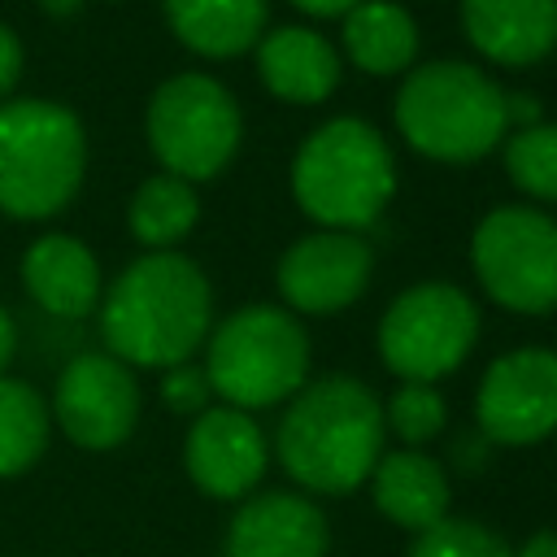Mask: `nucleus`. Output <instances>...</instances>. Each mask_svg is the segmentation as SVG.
I'll return each mask as SVG.
<instances>
[{
  "label": "nucleus",
  "mask_w": 557,
  "mask_h": 557,
  "mask_svg": "<svg viewBox=\"0 0 557 557\" xmlns=\"http://www.w3.org/2000/svg\"><path fill=\"white\" fill-rule=\"evenodd\" d=\"M383 400L352 374L309 379L283 409L274 457L305 496L357 492L383 448Z\"/></svg>",
  "instance_id": "obj_2"
},
{
  "label": "nucleus",
  "mask_w": 557,
  "mask_h": 557,
  "mask_svg": "<svg viewBox=\"0 0 557 557\" xmlns=\"http://www.w3.org/2000/svg\"><path fill=\"white\" fill-rule=\"evenodd\" d=\"M513 557H557V531H553V527H544V531L527 535V540L513 548Z\"/></svg>",
  "instance_id": "obj_28"
},
{
  "label": "nucleus",
  "mask_w": 557,
  "mask_h": 557,
  "mask_svg": "<svg viewBox=\"0 0 557 557\" xmlns=\"http://www.w3.org/2000/svg\"><path fill=\"white\" fill-rule=\"evenodd\" d=\"M52 435V413L48 400L13 374H0V479L26 474Z\"/></svg>",
  "instance_id": "obj_22"
},
{
  "label": "nucleus",
  "mask_w": 557,
  "mask_h": 557,
  "mask_svg": "<svg viewBox=\"0 0 557 557\" xmlns=\"http://www.w3.org/2000/svg\"><path fill=\"white\" fill-rule=\"evenodd\" d=\"M370 496H374V509L418 535L426 527H435L440 518H448V500H453V483H448V470L440 457H431L426 448H392L374 461L370 470Z\"/></svg>",
  "instance_id": "obj_18"
},
{
  "label": "nucleus",
  "mask_w": 557,
  "mask_h": 557,
  "mask_svg": "<svg viewBox=\"0 0 557 557\" xmlns=\"http://www.w3.org/2000/svg\"><path fill=\"white\" fill-rule=\"evenodd\" d=\"M17 78H22V39L13 26L0 22V100L17 87Z\"/></svg>",
  "instance_id": "obj_27"
},
{
  "label": "nucleus",
  "mask_w": 557,
  "mask_h": 557,
  "mask_svg": "<svg viewBox=\"0 0 557 557\" xmlns=\"http://www.w3.org/2000/svg\"><path fill=\"white\" fill-rule=\"evenodd\" d=\"M200 222V191L174 174H152L126 205V226L148 252H174Z\"/></svg>",
  "instance_id": "obj_21"
},
{
  "label": "nucleus",
  "mask_w": 557,
  "mask_h": 557,
  "mask_svg": "<svg viewBox=\"0 0 557 557\" xmlns=\"http://www.w3.org/2000/svg\"><path fill=\"white\" fill-rule=\"evenodd\" d=\"M87 131L74 109L39 96L0 104V213L57 218L83 187Z\"/></svg>",
  "instance_id": "obj_5"
},
{
  "label": "nucleus",
  "mask_w": 557,
  "mask_h": 557,
  "mask_svg": "<svg viewBox=\"0 0 557 557\" xmlns=\"http://www.w3.org/2000/svg\"><path fill=\"white\" fill-rule=\"evenodd\" d=\"M331 522L305 492H252L235 505L222 557H326Z\"/></svg>",
  "instance_id": "obj_14"
},
{
  "label": "nucleus",
  "mask_w": 557,
  "mask_h": 557,
  "mask_svg": "<svg viewBox=\"0 0 557 557\" xmlns=\"http://www.w3.org/2000/svg\"><path fill=\"white\" fill-rule=\"evenodd\" d=\"M339 57L361 74L387 78L418 65V22L396 0H361L339 17Z\"/></svg>",
  "instance_id": "obj_20"
},
{
  "label": "nucleus",
  "mask_w": 557,
  "mask_h": 557,
  "mask_svg": "<svg viewBox=\"0 0 557 557\" xmlns=\"http://www.w3.org/2000/svg\"><path fill=\"white\" fill-rule=\"evenodd\" d=\"M292 9H300L305 17H344L352 4H361V0H287Z\"/></svg>",
  "instance_id": "obj_29"
},
{
  "label": "nucleus",
  "mask_w": 557,
  "mask_h": 557,
  "mask_svg": "<svg viewBox=\"0 0 557 557\" xmlns=\"http://www.w3.org/2000/svg\"><path fill=\"white\" fill-rule=\"evenodd\" d=\"M22 283L44 313L65 318V322L96 313L100 292H104L96 252L65 231H48L30 239V248L22 252Z\"/></svg>",
  "instance_id": "obj_17"
},
{
  "label": "nucleus",
  "mask_w": 557,
  "mask_h": 557,
  "mask_svg": "<svg viewBox=\"0 0 557 557\" xmlns=\"http://www.w3.org/2000/svg\"><path fill=\"white\" fill-rule=\"evenodd\" d=\"M161 13L174 39L205 61L244 57L270 30V0H161Z\"/></svg>",
  "instance_id": "obj_19"
},
{
  "label": "nucleus",
  "mask_w": 557,
  "mask_h": 557,
  "mask_svg": "<svg viewBox=\"0 0 557 557\" xmlns=\"http://www.w3.org/2000/svg\"><path fill=\"white\" fill-rule=\"evenodd\" d=\"M309 331L283 305H244L213 322L205 339V374L222 405L257 413L287 405L309 383Z\"/></svg>",
  "instance_id": "obj_6"
},
{
  "label": "nucleus",
  "mask_w": 557,
  "mask_h": 557,
  "mask_svg": "<svg viewBox=\"0 0 557 557\" xmlns=\"http://www.w3.org/2000/svg\"><path fill=\"white\" fill-rule=\"evenodd\" d=\"M183 470L213 500H244L270 470V440L252 413L209 405L183 435Z\"/></svg>",
  "instance_id": "obj_13"
},
{
  "label": "nucleus",
  "mask_w": 557,
  "mask_h": 557,
  "mask_svg": "<svg viewBox=\"0 0 557 557\" xmlns=\"http://www.w3.org/2000/svg\"><path fill=\"white\" fill-rule=\"evenodd\" d=\"M383 426L405 448H426L448 431V400L435 383H400L383 400Z\"/></svg>",
  "instance_id": "obj_24"
},
{
  "label": "nucleus",
  "mask_w": 557,
  "mask_h": 557,
  "mask_svg": "<svg viewBox=\"0 0 557 557\" xmlns=\"http://www.w3.org/2000/svg\"><path fill=\"white\" fill-rule=\"evenodd\" d=\"M13 352H17V326H13L9 309L0 305V374H9V361H13Z\"/></svg>",
  "instance_id": "obj_30"
},
{
  "label": "nucleus",
  "mask_w": 557,
  "mask_h": 557,
  "mask_svg": "<svg viewBox=\"0 0 557 557\" xmlns=\"http://www.w3.org/2000/svg\"><path fill=\"white\" fill-rule=\"evenodd\" d=\"M374 278V248L357 231H309L292 239L274 265L283 309L331 318L366 296Z\"/></svg>",
  "instance_id": "obj_12"
},
{
  "label": "nucleus",
  "mask_w": 557,
  "mask_h": 557,
  "mask_svg": "<svg viewBox=\"0 0 557 557\" xmlns=\"http://www.w3.org/2000/svg\"><path fill=\"white\" fill-rule=\"evenodd\" d=\"M257 57V78L261 87L283 100V104H296V109H309V104H322L335 96L339 78H344V57L339 48L313 30V26H274L257 39L252 48Z\"/></svg>",
  "instance_id": "obj_15"
},
{
  "label": "nucleus",
  "mask_w": 557,
  "mask_h": 557,
  "mask_svg": "<svg viewBox=\"0 0 557 557\" xmlns=\"http://www.w3.org/2000/svg\"><path fill=\"white\" fill-rule=\"evenodd\" d=\"M405 557H513V544L479 522V518H440L435 527L418 531L405 548Z\"/></svg>",
  "instance_id": "obj_25"
},
{
  "label": "nucleus",
  "mask_w": 557,
  "mask_h": 557,
  "mask_svg": "<svg viewBox=\"0 0 557 557\" xmlns=\"http://www.w3.org/2000/svg\"><path fill=\"white\" fill-rule=\"evenodd\" d=\"M139 405V379L131 366L109 352H78L57 374L48 413L70 444L87 453H109L131 440Z\"/></svg>",
  "instance_id": "obj_11"
},
{
  "label": "nucleus",
  "mask_w": 557,
  "mask_h": 557,
  "mask_svg": "<svg viewBox=\"0 0 557 557\" xmlns=\"http://www.w3.org/2000/svg\"><path fill=\"white\" fill-rule=\"evenodd\" d=\"M509 183L535 205H557V122L513 126L500 144Z\"/></svg>",
  "instance_id": "obj_23"
},
{
  "label": "nucleus",
  "mask_w": 557,
  "mask_h": 557,
  "mask_svg": "<svg viewBox=\"0 0 557 557\" xmlns=\"http://www.w3.org/2000/svg\"><path fill=\"white\" fill-rule=\"evenodd\" d=\"M39 9H44L48 17H74V13L83 9V0H39Z\"/></svg>",
  "instance_id": "obj_31"
},
{
  "label": "nucleus",
  "mask_w": 557,
  "mask_h": 557,
  "mask_svg": "<svg viewBox=\"0 0 557 557\" xmlns=\"http://www.w3.org/2000/svg\"><path fill=\"white\" fill-rule=\"evenodd\" d=\"M400 139L435 165H474L509 135L505 87L474 61H418L392 100Z\"/></svg>",
  "instance_id": "obj_4"
},
{
  "label": "nucleus",
  "mask_w": 557,
  "mask_h": 557,
  "mask_svg": "<svg viewBox=\"0 0 557 557\" xmlns=\"http://www.w3.org/2000/svg\"><path fill=\"white\" fill-rule=\"evenodd\" d=\"M96 313L109 357L131 370H170L205 348L213 331V287L178 248L144 252L100 292Z\"/></svg>",
  "instance_id": "obj_1"
},
{
  "label": "nucleus",
  "mask_w": 557,
  "mask_h": 557,
  "mask_svg": "<svg viewBox=\"0 0 557 557\" xmlns=\"http://www.w3.org/2000/svg\"><path fill=\"white\" fill-rule=\"evenodd\" d=\"M144 135L165 174L183 183H209L235 161L244 144V113L213 74L183 70L157 83L148 96Z\"/></svg>",
  "instance_id": "obj_7"
},
{
  "label": "nucleus",
  "mask_w": 557,
  "mask_h": 557,
  "mask_svg": "<svg viewBox=\"0 0 557 557\" xmlns=\"http://www.w3.org/2000/svg\"><path fill=\"white\" fill-rule=\"evenodd\" d=\"M292 200L326 231H366L396 196L400 170L383 131L366 117L339 113L318 122L292 152Z\"/></svg>",
  "instance_id": "obj_3"
},
{
  "label": "nucleus",
  "mask_w": 557,
  "mask_h": 557,
  "mask_svg": "<svg viewBox=\"0 0 557 557\" xmlns=\"http://www.w3.org/2000/svg\"><path fill=\"white\" fill-rule=\"evenodd\" d=\"M161 400H165V409L191 413V418H196L200 409H209V405H213V387H209L205 366L178 361V366L161 370Z\"/></svg>",
  "instance_id": "obj_26"
},
{
  "label": "nucleus",
  "mask_w": 557,
  "mask_h": 557,
  "mask_svg": "<svg viewBox=\"0 0 557 557\" xmlns=\"http://www.w3.org/2000/svg\"><path fill=\"white\" fill-rule=\"evenodd\" d=\"M474 426L483 444L531 448L557 435V352L540 344L487 361L474 387Z\"/></svg>",
  "instance_id": "obj_10"
},
{
  "label": "nucleus",
  "mask_w": 557,
  "mask_h": 557,
  "mask_svg": "<svg viewBox=\"0 0 557 557\" xmlns=\"http://www.w3.org/2000/svg\"><path fill=\"white\" fill-rule=\"evenodd\" d=\"M470 270L483 296L509 313L557 309V218L540 205H496L470 231Z\"/></svg>",
  "instance_id": "obj_9"
},
{
  "label": "nucleus",
  "mask_w": 557,
  "mask_h": 557,
  "mask_svg": "<svg viewBox=\"0 0 557 557\" xmlns=\"http://www.w3.org/2000/svg\"><path fill=\"white\" fill-rule=\"evenodd\" d=\"M379 357L400 383H440L479 344V305L466 287L426 278L392 296L379 318Z\"/></svg>",
  "instance_id": "obj_8"
},
{
  "label": "nucleus",
  "mask_w": 557,
  "mask_h": 557,
  "mask_svg": "<svg viewBox=\"0 0 557 557\" xmlns=\"http://www.w3.org/2000/svg\"><path fill=\"white\" fill-rule=\"evenodd\" d=\"M461 30L492 65L527 70L557 52V0H461Z\"/></svg>",
  "instance_id": "obj_16"
}]
</instances>
